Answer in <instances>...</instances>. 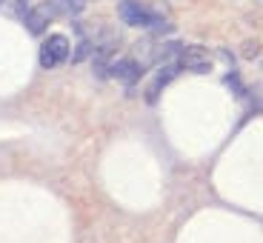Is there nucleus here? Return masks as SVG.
Returning a JSON list of instances; mask_svg holds the SVG:
<instances>
[{
    "label": "nucleus",
    "mask_w": 263,
    "mask_h": 243,
    "mask_svg": "<svg viewBox=\"0 0 263 243\" xmlns=\"http://www.w3.org/2000/svg\"><path fill=\"white\" fill-rule=\"evenodd\" d=\"M0 3H3V0H0Z\"/></svg>",
    "instance_id": "7"
},
{
    "label": "nucleus",
    "mask_w": 263,
    "mask_h": 243,
    "mask_svg": "<svg viewBox=\"0 0 263 243\" xmlns=\"http://www.w3.org/2000/svg\"><path fill=\"white\" fill-rule=\"evenodd\" d=\"M178 66L183 72H195V74H206L212 69V54L203 46H183L178 54Z\"/></svg>",
    "instance_id": "3"
},
{
    "label": "nucleus",
    "mask_w": 263,
    "mask_h": 243,
    "mask_svg": "<svg viewBox=\"0 0 263 243\" xmlns=\"http://www.w3.org/2000/svg\"><path fill=\"white\" fill-rule=\"evenodd\" d=\"M180 72V66L178 63H172V66H163V69H160L158 74H155V80H152L149 86H146V103H158V95L163 92L166 86L172 83V80H175V74Z\"/></svg>",
    "instance_id": "5"
},
{
    "label": "nucleus",
    "mask_w": 263,
    "mask_h": 243,
    "mask_svg": "<svg viewBox=\"0 0 263 243\" xmlns=\"http://www.w3.org/2000/svg\"><path fill=\"white\" fill-rule=\"evenodd\" d=\"M54 12H58V6H54V3H40V6L23 12V20H26L29 32H32V34L46 32V26L54 20Z\"/></svg>",
    "instance_id": "4"
},
{
    "label": "nucleus",
    "mask_w": 263,
    "mask_h": 243,
    "mask_svg": "<svg viewBox=\"0 0 263 243\" xmlns=\"http://www.w3.org/2000/svg\"><path fill=\"white\" fill-rule=\"evenodd\" d=\"M69 58H72V46H69V38L66 34H52L40 46V66L43 69H54V66L66 63Z\"/></svg>",
    "instance_id": "2"
},
{
    "label": "nucleus",
    "mask_w": 263,
    "mask_h": 243,
    "mask_svg": "<svg viewBox=\"0 0 263 243\" xmlns=\"http://www.w3.org/2000/svg\"><path fill=\"white\" fill-rule=\"evenodd\" d=\"M109 72H112L118 80H123V83H138V80L143 78V63L123 58V60H118V63H112Z\"/></svg>",
    "instance_id": "6"
},
{
    "label": "nucleus",
    "mask_w": 263,
    "mask_h": 243,
    "mask_svg": "<svg viewBox=\"0 0 263 243\" xmlns=\"http://www.w3.org/2000/svg\"><path fill=\"white\" fill-rule=\"evenodd\" d=\"M118 17L123 20L126 26H135V29H152V32L169 29V23H166L160 14L149 12V9H146L143 3H138V0H123L118 6Z\"/></svg>",
    "instance_id": "1"
}]
</instances>
